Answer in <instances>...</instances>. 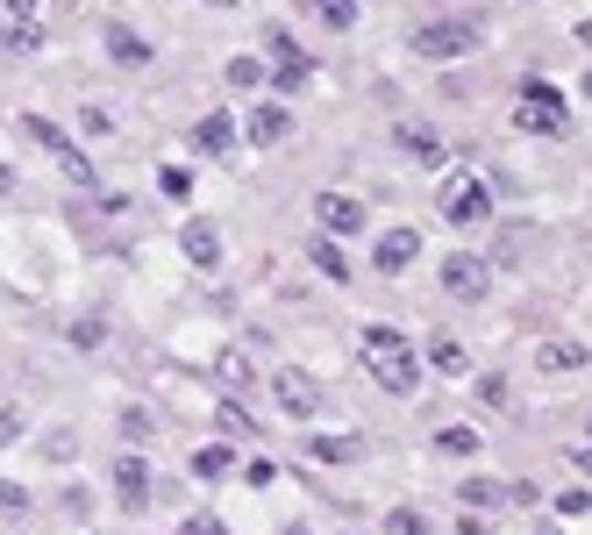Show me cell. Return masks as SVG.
Instances as JSON below:
<instances>
[{"mask_svg": "<svg viewBox=\"0 0 592 535\" xmlns=\"http://www.w3.org/2000/svg\"><path fill=\"white\" fill-rule=\"evenodd\" d=\"M357 350H364V372H372L386 393H415V386H421V357H415V343H407L400 329H386V321H364Z\"/></svg>", "mask_w": 592, "mask_h": 535, "instance_id": "obj_1", "label": "cell"}, {"mask_svg": "<svg viewBox=\"0 0 592 535\" xmlns=\"http://www.w3.org/2000/svg\"><path fill=\"white\" fill-rule=\"evenodd\" d=\"M514 129L521 136H564L571 129V100L557 94L550 79H528L521 94H514Z\"/></svg>", "mask_w": 592, "mask_h": 535, "instance_id": "obj_2", "label": "cell"}, {"mask_svg": "<svg viewBox=\"0 0 592 535\" xmlns=\"http://www.w3.org/2000/svg\"><path fill=\"white\" fill-rule=\"evenodd\" d=\"M435 207H443L450 228H472V222H485V214H493V193H485L478 172H450L443 193H435Z\"/></svg>", "mask_w": 592, "mask_h": 535, "instance_id": "obj_3", "label": "cell"}, {"mask_svg": "<svg viewBox=\"0 0 592 535\" xmlns=\"http://www.w3.org/2000/svg\"><path fill=\"white\" fill-rule=\"evenodd\" d=\"M464 51H478L472 22H421L415 29V57H464Z\"/></svg>", "mask_w": 592, "mask_h": 535, "instance_id": "obj_4", "label": "cell"}, {"mask_svg": "<svg viewBox=\"0 0 592 535\" xmlns=\"http://www.w3.org/2000/svg\"><path fill=\"white\" fill-rule=\"evenodd\" d=\"M271 400H279V415H293V421L322 415V386H314L308 372H279L271 378Z\"/></svg>", "mask_w": 592, "mask_h": 535, "instance_id": "obj_5", "label": "cell"}, {"mask_svg": "<svg viewBox=\"0 0 592 535\" xmlns=\"http://www.w3.org/2000/svg\"><path fill=\"white\" fill-rule=\"evenodd\" d=\"M485 286H493V271H485V257H443V293L450 300H485Z\"/></svg>", "mask_w": 592, "mask_h": 535, "instance_id": "obj_6", "label": "cell"}, {"mask_svg": "<svg viewBox=\"0 0 592 535\" xmlns=\"http://www.w3.org/2000/svg\"><path fill=\"white\" fill-rule=\"evenodd\" d=\"M314 222H322V236H357L364 207L351 201V193H314Z\"/></svg>", "mask_w": 592, "mask_h": 535, "instance_id": "obj_7", "label": "cell"}, {"mask_svg": "<svg viewBox=\"0 0 592 535\" xmlns=\"http://www.w3.org/2000/svg\"><path fill=\"white\" fill-rule=\"evenodd\" d=\"M392 143H400V150H407V158H415V164H429V172H435V164L450 158V150H443V136H435L429 121H400V129H392Z\"/></svg>", "mask_w": 592, "mask_h": 535, "instance_id": "obj_8", "label": "cell"}, {"mask_svg": "<svg viewBox=\"0 0 592 535\" xmlns=\"http://www.w3.org/2000/svg\"><path fill=\"white\" fill-rule=\"evenodd\" d=\"M415 257H421V236H415V228H386V236H378V250H372V265L400 279V271L415 265Z\"/></svg>", "mask_w": 592, "mask_h": 535, "instance_id": "obj_9", "label": "cell"}, {"mask_svg": "<svg viewBox=\"0 0 592 535\" xmlns=\"http://www.w3.org/2000/svg\"><path fill=\"white\" fill-rule=\"evenodd\" d=\"M115 493H121V507H129V514H143V507H150V464H143L136 450L115 464Z\"/></svg>", "mask_w": 592, "mask_h": 535, "instance_id": "obj_10", "label": "cell"}, {"mask_svg": "<svg viewBox=\"0 0 592 535\" xmlns=\"http://www.w3.org/2000/svg\"><path fill=\"white\" fill-rule=\"evenodd\" d=\"M193 143H201L207 158H229V150H236V115H229V107H215V115H201V129H193Z\"/></svg>", "mask_w": 592, "mask_h": 535, "instance_id": "obj_11", "label": "cell"}, {"mask_svg": "<svg viewBox=\"0 0 592 535\" xmlns=\"http://www.w3.org/2000/svg\"><path fill=\"white\" fill-rule=\"evenodd\" d=\"M179 250H186L201 271H215V265H222V236H215V222H186V228H179Z\"/></svg>", "mask_w": 592, "mask_h": 535, "instance_id": "obj_12", "label": "cell"}, {"mask_svg": "<svg viewBox=\"0 0 592 535\" xmlns=\"http://www.w3.org/2000/svg\"><path fill=\"white\" fill-rule=\"evenodd\" d=\"M286 129H293V115H286L279 100H265V107L250 115V129H243V136H250L257 150H271V143H286Z\"/></svg>", "mask_w": 592, "mask_h": 535, "instance_id": "obj_13", "label": "cell"}, {"mask_svg": "<svg viewBox=\"0 0 592 535\" xmlns=\"http://www.w3.org/2000/svg\"><path fill=\"white\" fill-rule=\"evenodd\" d=\"M271 79H279V86H300V79H308V51H300L293 36H271Z\"/></svg>", "mask_w": 592, "mask_h": 535, "instance_id": "obj_14", "label": "cell"}, {"mask_svg": "<svg viewBox=\"0 0 592 535\" xmlns=\"http://www.w3.org/2000/svg\"><path fill=\"white\" fill-rule=\"evenodd\" d=\"M429 364L443 378H464V372H472V350H464L458 335H429Z\"/></svg>", "mask_w": 592, "mask_h": 535, "instance_id": "obj_15", "label": "cell"}, {"mask_svg": "<svg viewBox=\"0 0 592 535\" xmlns=\"http://www.w3.org/2000/svg\"><path fill=\"white\" fill-rule=\"evenodd\" d=\"M308 257H314V271H322V279H351V257H343V243H336V236H314V243H308Z\"/></svg>", "mask_w": 592, "mask_h": 535, "instance_id": "obj_16", "label": "cell"}, {"mask_svg": "<svg viewBox=\"0 0 592 535\" xmlns=\"http://www.w3.org/2000/svg\"><path fill=\"white\" fill-rule=\"evenodd\" d=\"M108 57H115V65H150V43L143 36H136V29H108Z\"/></svg>", "mask_w": 592, "mask_h": 535, "instance_id": "obj_17", "label": "cell"}, {"mask_svg": "<svg viewBox=\"0 0 592 535\" xmlns=\"http://www.w3.org/2000/svg\"><path fill=\"white\" fill-rule=\"evenodd\" d=\"M51 158L65 164V179H72V186H94V158H86L79 143H65V136H57V143H51Z\"/></svg>", "mask_w": 592, "mask_h": 535, "instance_id": "obj_18", "label": "cell"}, {"mask_svg": "<svg viewBox=\"0 0 592 535\" xmlns=\"http://www.w3.org/2000/svg\"><path fill=\"white\" fill-rule=\"evenodd\" d=\"M536 364L542 372H585V343H542Z\"/></svg>", "mask_w": 592, "mask_h": 535, "instance_id": "obj_19", "label": "cell"}, {"mask_svg": "<svg viewBox=\"0 0 592 535\" xmlns=\"http://www.w3.org/2000/svg\"><path fill=\"white\" fill-rule=\"evenodd\" d=\"M458 500H472L478 514H493V507H507V485H499V479H464Z\"/></svg>", "mask_w": 592, "mask_h": 535, "instance_id": "obj_20", "label": "cell"}, {"mask_svg": "<svg viewBox=\"0 0 592 535\" xmlns=\"http://www.w3.org/2000/svg\"><path fill=\"white\" fill-rule=\"evenodd\" d=\"M308 457H314V464H351V457H357V436H314Z\"/></svg>", "mask_w": 592, "mask_h": 535, "instance_id": "obj_21", "label": "cell"}, {"mask_svg": "<svg viewBox=\"0 0 592 535\" xmlns=\"http://www.w3.org/2000/svg\"><path fill=\"white\" fill-rule=\"evenodd\" d=\"M0 43H8V51H43V22H8V29H0Z\"/></svg>", "mask_w": 592, "mask_h": 535, "instance_id": "obj_22", "label": "cell"}, {"mask_svg": "<svg viewBox=\"0 0 592 535\" xmlns=\"http://www.w3.org/2000/svg\"><path fill=\"white\" fill-rule=\"evenodd\" d=\"M435 450L443 457H478V436L472 428H435Z\"/></svg>", "mask_w": 592, "mask_h": 535, "instance_id": "obj_23", "label": "cell"}, {"mask_svg": "<svg viewBox=\"0 0 592 535\" xmlns=\"http://www.w3.org/2000/svg\"><path fill=\"white\" fill-rule=\"evenodd\" d=\"M215 415H222V428H229V436H243V442L257 436V421H250V407H243V400H222Z\"/></svg>", "mask_w": 592, "mask_h": 535, "instance_id": "obj_24", "label": "cell"}, {"mask_svg": "<svg viewBox=\"0 0 592 535\" xmlns=\"http://www.w3.org/2000/svg\"><path fill=\"white\" fill-rule=\"evenodd\" d=\"M229 464H236V457L222 450V442H207V450L193 457V471H201V479H222V471H229Z\"/></svg>", "mask_w": 592, "mask_h": 535, "instance_id": "obj_25", "label": "cell"}, {"mask_svg": "<svg viewBox=\"0 0 592 535\" xmlns=\"http://www.w3.org/2000/svg\"><path fill=\"white\" fill-rule=\"evenodd\" d=\"M36 450H43V457H51V464H65V457H72V450H79V442H72V428H51V436H43V442H36Z\"/></svg>", "mask_w": 592, "mask_h": 535, "instance_id": "obj_26", "label": "cell"}, {"mask_svg": "<svg viewBox=\"0 0 592 535\" xmlns=\"http://www.w3.org/2000/svg\"><path fill=\"white\" fill-rule=\"evenodd\" d=\"M314 8H322L329 29H351V22H357V0H314Z\"/></svg>", "mask_w": 592, "mask_h": 535, "instance_id": "obj_27", "label": "cell"}, {"mask_svg": "<svg viewBox=\"0 0 592 535\" xmlns=\"http://www.w3.org/2000/svg\"><path fill=\"white\" fill-rule=\"evenodd\" d=\"M257 79H265V65H257V57H229V86H243V94H250Z\"/></svg>", "mask_w": 592, "mask_h": 535, "instance_id": "obj_28", "label": "cell"}, {"mask_svg": "<svg viewBox=\"0 0 592 535\" xmlns=\"http://www.w3.org/2000/svg\"><path fill=\"white\" fill-rule=\"evenodd\" d=\"M557 514H571V522H579V514H592V493H585V485H571V493H557Z\"/></svg>", "mask_w": 592, "mask_h": 535, "instance_id": "obj_29", "label": "cell"}, {"mask_svg": "<svg viewBox=\"0 0 592 535\" xmlns=\"http://www.w3.org/2000/svg\"><path fill=\"white\" fill-rule=\"evenodd\" d=\"M179 535H229V528H222V514H186V528H179Z\"/></svg>", "mask_w": 592, "mask_h": 535, "instance_id": "obj_30", "label": "cell"}, {"mask_svg": "<svg viewBox=\"0 0 592 535\" xmlns=\"http://www.w3.org/2000/svg\"><path fill=\"white\" fill-rule=\"evenodd\" d=\"M158 186L172 193V201H186V193H193V172H179V164H164V179H158Z\"/></svg>", "mask_w": 592, "mask_h": 535, "instance_id": "obj_31", "label": "cell"}, {"mask_svg": "<svg viewBox=\"0 0 592 535\" xmlns=\"http://www.w3.org/2000/svg\"><path fill=\"white\" fill-rule=\"evenodd\" d=\"M22 428H29V415H22V407L8 400V407H0V442H14V436H22Z\"/></svg>", "mask_w": 592, "mask_h": 535, "instance_id": "obj_32", "label": "cell"}, {"mask_svg": "<svg viewBox=\"0 0 592 535\" xmlns=\"http://www.w3.org/2000/svg\"><path fill=\"white\" fill-rule=\"evenodd\" d=\"M79 129H86V136H108V129H115V115H108V107H86Z\"/></svg>", "mask_w": 592, "mask_h": 535, "instance_id": "obj_33", "label": "cell"}, {"mask_svg": "<svg viewBox=\"0 0 592 535\" xmlns=\"http://www.w3.org/2000/svg\"><path fill=\"white\" fill-rule=\"evenodd\" d=\"M72 343H79V350H100V314H86L79 329H72Z\"/></svg>", "mask_w": 592, "mask_h": 535, "instance_id": "obj_34", "label": "cell"}, {"mask_svg": "<svg viewBox=\"0 0 592 535\" xmlns=\"http://www.w3.org/2000/svg\"><path fill=\"white\" fill-rule=\"evenodd\" d=\"M478 400L485 407H507V378H478Z\"/></svg>", "mask_w": 592, "mask_h": 535, "instance_id": "obj_35", "label": "cell"}, {"mask_svg": "<svg viewBox=\"0 0 592 535\" xmlns=\"http://www.w3.org/2000/svg\"><path fill=\"white\" fill-rule=\"evenodd\" d=\"M386 528H392V535H429V522H421V514H392Z\"/></svg>", "mask_w": 592, "mask_h": 535, "instance_id": "obj_36", "label": "cell"}, {"mask_svg": "<svg viewBox=\"0 0 592 535\" xmlns=\"http://www.w3.org/2000/svg\"><path fill=\"white\" fill-rule=\"evenodd\" d=\"M0 8H8V22H43V14H36V0H0Z\"/></svg>", "mask_w": 592, "mask_h": 535, "instance_id": "obj_37", "label": "cell"}, {"mask_svg": "<svg viewBox=\"0 0 592 535\" xmlns=\"http://www.w3.org/2000/svg\"><path fill=\"white\" fill-rule=\"evenodd\" d=\"M29 507V493H22V485H0V514H22Z\"/></svg>", "mask_w": 592, "mask_h": 535, "instance_id": "obj_38", "label": "cell"}, {"mask_svg": "<svg viewBox=\"0 0 592 535\" xmlns=\"http://www.w3.org/2000/svg\"><path fill=\"white\" fill-rule=\"evenodd\" d=\"M571 464H579L585 479H592V442H579V450H571Z\"/></svg>", "mask_w": 592, "mask_h": 535, "instance_id": "obj_39", "label": "cell"}, {"mask_svg": "<svg viewBox=\"0 0 592 535\" xmlns=\"http://www.w3.org/2000/svg\"><path fill=\"white\" fill-rule=\"evenodd\" d=\"M0 193H14V164H0Z\"/></svg>", "mask_w": 592, "mask_h": 535, "instance_id": "obj_40", "label": "cell"}, {"mask_svg": "<svg viewBox=\"0 0 592 535\" xmlns=\"http://www.w3.org/2000/svg\"><path fill=\"white\" fill-rule=\"evenodd\" d=\"M579 43H585V51H592V22H579Z\"/></svg>", "mask_w": 592, "mask_h": 535, "instance_id": "obj_41", "label": "cell"}, {"mask_svg": "<svg viewBox=\"0 0 592 535\" xmlns=\"http://www.w3.org/2000/svg\"><path fill=\"white\" fill-rule=\"evenodd\" d=\"M286 535H314V528H286Z\"/></svg>", "mask_w": 592, "mask_h": 535, "instance_id": "obj_42", "label": "cell"}, {"mask_svg": "<svg viewBox=\"0 0 592 535\" xmlns=\"http://www.w3.org/2000/svg\"><path fill=\"white\" fill-rule=\"evenodd\" d=\"M585 94H592V79H585Z\"/></svg>", "mask_w": 592, "mask_h": 535, "instance_id": "obj_43", "label": "cell"}]
</instances>
